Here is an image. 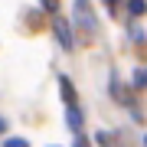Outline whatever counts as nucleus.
<instances>
[{
  "instance_id": "1",
  "label": "nucleus",
  "mask_w": 147,
  "mask_h": 147,
  "mask_svg": "<svg viewBox=\"0 0 147 147\" xmlns=\"http://www.w3.org/2000/svg\"><path fill=\"white\" fill-rule=\"evenodd\" d=\"M75 23H82L85 33H95V13H92L88 0H75Z\"/></svg>"
},
{
  "instance_id": "2",
  "label": "nucleus",
  "mask_w": 147,
  "mask_h": 147,
  "mask_svg": "<svg viewBox=\"0 0 147 147\" xmlns=\"http://www.w3.org/2000/svg\"><path fill=\"white\" fill-rule=\"evenodd\" d=\"M56 36H59V42H62V49H72L75 42H72V33H69V23L65 20H56Z\"/></svg>"
},
{
  "instance_id": "3",
  "label": "nucleus",
  "mask_w": 147,
  "mask_h": 147,
  "mask_svg": "<svg viewBox=\"0 0 147 147\" xmlns=\"http://www.w3.org/2000/svg\"><path fill=\"white\" fill-rule=\"evenodd\" d=\"M65 121H69V127H75V131H79V127H82V111L75 108V105H69V115H65Z\"/></svg>"
},
{
  "instance_id": "4",
  "label": "nucleus",
  "mask_w": 147,
  "mask_h": 147,
  "mask_svg": "<svg viewBox=\"0 0 147 147\" xmlns=\"http://www.w3.org/2000/svg\"><path fill=\"white\" fill-rule=\"evenodd\" d=\"M127 10H131L134 16H144L147 13V3H144V0H127Z\"/></svg>"
},
{
  "instance_id": "5",
  "label": "nucleus",
  "mask_w": 147,
  "mask_h": 147,
  "mask_svg": "<svg viewBox=\"0 0 147 147\" xmlns=\"http://www.w3.org/2000/svg\"><path fill=\"white\" fill-rule=\"evenodd\" d=\"M134 85L137 88H147V69H137L134 72Z\"/></svg>"
},
{
  "instance_id": "6",
  "label": "nucleus",
  "mask_w": 147,
  "mask_h": 147,
  "mask_svg": "<svg viewBox=\"0 0 147 147\" xmlns=\"http://www.w3.org/2000/svg\"><path fill=\"white\" fill-rule=\"evenodd\" d=\"M3 147H30V144H26V141H23V137H10V141H7Z\"/></svg>"
},
{
  "instance_id": "7",
  "label": "nucleus",
  "mask_w": 147,
  "mask_h": 147,
  "mask_svg": "<svg viewBox=\"0 0 147 147\" xmlns=\"http://www.w3.org/2000/svg\"><path fill=\"white\" fill-rule=\"evenodd\" d=\"M62 95H65V101H72V85H69V79H62Z\"/></svg>"
},
{
  "instance_id": "8",
  "label": "nucleus",
  "mask_w": 147,
  "mask_h": 147,
  "mask_svg": "<svg viewBox=\"0 0 147 147\" xmlns=\"http://www.w3.org/2000/svg\"><path fill=\"white\" fill-rule=\"evenodd\" d=\"M42 7H46V10H56V0H42Z\"/></svg>"
},
{
  "instance_id": "9",
  "label": "nucleus",
  "mask_w": 147,
  "mask_h": 147,
  "mask_svg": "<svg viewBox=\"0 0 147 147\" xmlns=\"http://www.w3.org/2000/svg\"><path fill=\"white\" fill-rule=\"evenodd\" d=\"M75 147H88V144H85V141H75Z\"/></svg>"
},
{
  "instance_id": "10",
  "label": "nucleus",
  "mask_w": 147,
  "mask_h": 147,
  "mask_svg": "<svg viewBox=\"0 0 147 147\" xmlns=\"http://www.w3.org/2000/svg\"><path fill=\"white\" fill-rule=\"evenodd\" d=\"M3 127H7V121H3V118H0V131H3Z\"/></svg>"
},
{
  "instance_id": "11",
  "label": "nucleus",
  "mask_w": 147,
  "mask_h": 147,
  "mask_svg": "<svg viewBox=\"0 0 147 147\" xmlns=\"http://www.w3.org/2000/svg\"><path fill=\"white\" fill-rule=\"evenodd\" d=\"M144 147H147V137H144Z\"/></svg>"
}]
</instances>
